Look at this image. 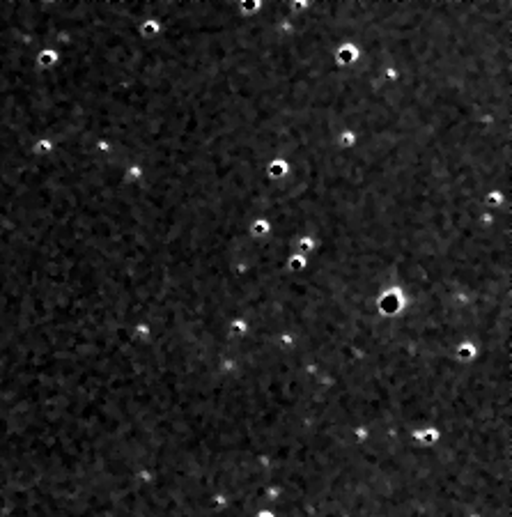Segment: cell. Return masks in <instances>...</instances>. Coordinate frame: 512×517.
<instances>
[{
  "label": "cell",
  "instance_id": "6da1fadb",
  "mask_svg": "<svg viewBox=\"0 0 512 517\" xmlns=\"http://www.w3.org/2000/svg\"><path fill=\"white\" fill-rule=\"evenodd\" d=\"M289 173H292V161H289L287 156H276V159H271L267 164V177L274 179V182Z\"/></svg>",
  "mask_w": 512,
  "mask_h": 517
},
{
  "label": "cell",
  "instance_id": "7a4b0ae2",
  "mask_svg": "<svg viewBox=\"0 0 512 517\" xmlns=\"http://www.w3.org/2000/svg\"><path fill=\"white\" fill-rule=\"evenodd\" d=\"M58 58H60L58 49H55V46H46V49H41L39 53H37V67H41V69H53Z\"/></svg>",
  "mask_w": 512,
  "mask_h": 517
},
{
  "label": "cell",
  "instance_id": "3957f363",
  "mask_svg": "<svg viewBox=\"0 0 512 517\" xmlns=\"http://www.w3.org/2000/svg\"><path fill=\"white\" fill-rule=\"evenodd\" d=\"M269 230H271V221H267V219H253L250 221V234H253V237H262V234H267Z\"/></svg>",
  "mask_w": 512,
  "mask_h": 517
}]
</instances>
